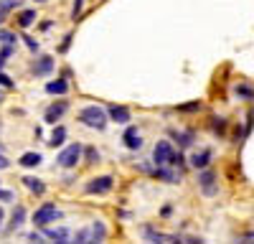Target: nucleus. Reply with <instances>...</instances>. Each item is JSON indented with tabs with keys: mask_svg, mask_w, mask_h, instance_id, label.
Returning a JSON list of instances; mask_svg holds the SVG:
<instances>
[{
	"mask_svg": "<svg viewBox=\"0 0 254 244\" xmlns=\"http://www.w3.org/2000/svg\"><path fill=\"white\" fill-rule=\"evenodd\" d=\"M110 117H112L115 122H120V125H125V122H130V110L112 105V107H110Z\"/></svg>",
	"mask_w": 254,
	"mask_h": 244,
	"instance_id": "9d476101",
	"label": "nucleus"
},
{
	"mask_svg": "<svg viewBox=\"0 0 254 244\" xmlns=\"http://www.w3.org/2000/svg\"><path fill=\"white\" fill-rule=\"evenodd\" d=\"M23 38H26V46H28L31 51H38V44H36V41H33L31 36H23Z\"/></svg>",
	"mask_w": 254,
	"mask_h": 244,
	"instance_id": "c85d7f7f",
	"label": "nucleus"
},
{
	"mask_svg": "<svg viewBox=\"0 0 254 244\" xmlns=\"http://www.w3.org/2000/svg\"><path fill=\"white\" fill-rule=\"evenodd\" d=\"M51 69H54V59H49V56H44V59H41L38 64L33 66V71H36L38 76H44V74H49Z\"/></svg>",
	"mask_w": 254,
	"mask_h": 244,
	"instance_id": "f8f14e48",
	"label": "nucleus"
},
{
	"mask_svg": "<svg viewBox=\"0 0 254 244\" xmlns=\"http://www.w3.org/2000/svg\"><path fill=\"white\" fill-rule=\"evenodd\" d=\"M23 183H26V188L33 191V193H44V191H46V186H44L38 178H31V176H28V178H23Z\"/></svg>",
	"mask_w": 254,
	"mask_h": 244,
	"instance_id": "f3484780",
	"label": "nucleus"
},
{
	"mask_svg": "<svg viewBox=\"0 0 254 244\" xmlns=\"http://www.w3.org/2000/svg\"><path fill=\"white\" fill-rule=\"evenodd\" d=\"M41 160H44V158H41V153H26L23 158H20V166H26V168H33V166H38Z\"/></svg>",
	"mask_w": 254,
	"mask_h": 244,
	"instance_id": "dca6fc26",
	"label": "nucleus"
},
{
	"mask_svg": "<svg viewBox=\"0 0 254 244\" xmlns=\"http://www.w3.org/2000/svg\"><path fill=\"white\" fill-rule=\"evenodd\" d=\"M112 176H99V178H92L87 183V193H107L112 188Z\"/></svg>",
	"mask_w": 254,
	"mask_h": 244,
	"instance_id": "423d86ee",
	"label": "nucleus"
},
{
	"mask_svg": "<svg viewBox=\"0 0 254 244\" xmlns=\"http://www.w3.org/2000/svg\"><path fill=\"white\" fill-rule=\"evenodd\" d=\"M125 145L130 148V150H137V148L142 145V137H140L137 127H127V132H125Z\"/></svg>",
	"mask_w": 254,
	"mask_h": 244,
	"instance_id": "1a4fd4ad",
	"label": "nucleus"
},
{
	"mask_svg": "<svg viewBox=\"0 0 254 244\" xmlns=\"http://www.w3.org/2000/svg\"><path fill=\"white\" fill-rule=\"evenodd\" d=\"M64 137H66V130H64V127H56L54 135H51V140H49V145H51V148H59L61 142H64Z\"/></svg>",
	"mask_w": 254,
	"mask_h": 244,
	"instance_id": "a211bd4d",
	"label": "nucleus"
},
{
	"mask_svg": "<svg viewBox=\"0 0 254 244\" xmlns=\"http://www.w3.org/2000/svg\"><path fill=\"white\" fill-rule=\"evenodd\" d=\"M104 234H107V229H104L99 221H94L89 229H81V232L76 234V242H81V244H87V242H102Z\"/></svg>",
	"mask_w": 254,
	"mask_h": 244,
	"instance_id": "7ed1b4c3",
	"label": "nucleus"
},
{
	"mask_svg": "<svg viewBox=\"0 0 254 244\" xmlns=\"http://www.w3.org/2000/svg\"><path fill=\"white\" fill-rule=\"evenodd\" d=\"M198 183H201V191H203L206 196H214V193H216V176L211 173V171H203V173L198 176Z\"/></svg>",
	"mask_w": 254,
	"mask_h": 244,
	"instance_id": "0eeeda50",
	"label": "nucleus"
},
{
	"mask_svg": "<svg viewBox=\"0 0 254 244\" xmlns=\"http://www.w3.org/2000/svg\"><path fill=\"white\" fill-rule=\"evenodd\" d=\"M196 110H201V102L196 99V102H188V105H181L178 107V112H196Z\"/></svg>",
	"mask_w": 254,
	"mask_h": 244,
	"instance_id": "4be33fe9",
	"label": "nucleus"
},
{
	"mask_svg": "<svg viewBox=\"0 0 254 244\" xmlns=\"http://www.w3.org/2000/svg\"><path fill=\"white\" fill-rule=\"evenodd\" d=\"M0 87H8V89L13 87V79H10V76H5L3 71H0Z\"/></svg>",
	"mask_w": 254,
	"mask_h": 244,
	"instance_id": "bb28decb",
	"label": "nucleus"
},
{
	"mask_svg": "<svg viewBox=\"0 0 254 244\" xmlns=\"http://www.w3.org/2000/svg\"><path fill=\"white\" fill-rule=\"evenodd\" d=\"M0 44H15V33H10V31H0Z\"/></svg>",
	"mask_w": 254,
	"mask_h": 244,
	"instance_id": "5701e85b",
	"label": "nucleus"
},
{
	"mask_svg": "<svg viewBox=\"0 0 254 244\" xmlns=\"http://www.w3.org/2000/svg\"><path fill=\"white\" fill-rule=\"evenodd\" d=\"M81 3H84V0H74V10H71V18H74V20H76L79 13H81Z\"/></svg>",
	"mask_w": 254,
	"mask_h": 244,
	"instance_id": "cd10ccee",
	"label": "nucleus"
},
{
	"mask_svg": "<svg viewBox=\"0 0 254 244\" xmlns=\"http://www.w3.org/2000/svg\"><path fill=\"white\" fill-rule=\"evenodd\" d=\"M224 127H226L224 117H214V130H216V132H224Z\"/></svg>",
	"mask_w": 254,
	"mask_h": 244,
	"instance_id": "a878e982",
	"label": "nucleus"
},
{
	"mask_svg": "<svg viewBox=\"0 0 254 244\" xmlns=\"http://www.w3.org/2000/svg\"><path fill=\"white\" fill-rule=\"evenodd\" d=\"M79 158H81V145H69V148H64V150L59 153V166L74 168L76 163H79Z\"/></svg>",
	"mask_w": 254,
	"mask_h": 244,
	"instance_id": "20e7f679",
	"label": "nucleus"
},
{
	"mask_svg": "<svg viewBox=\"0 0 254 244\" xmlns=\"http://www.w3.org/2000/svg\"><path fill=\"white\" fill-rule=\"evenodd\" d=\"M8 166H10V163H8V160H5L3 155H0V168H8Z\"/></svg>",
	"mask_w": 254,
	"mask_h": 244,
	"instance_id": "2f4dec72",
	"label": "nucleus"
},
{
	"mask_svg": "<svg viewBox=\"0 0 254 244\" xmlns=\"http://www.w3.org/2000/svg\"><path fill=\"white\" fill-rule=\"evenodd\" d=\"M0 201H13V193H10V191H3V188H0Z\"/></svg>",
	"mask_w": 254,
	"mask_h": 244,
	"instance_id": "c756f323",
	"label": "nucleus"
},
{
	"mask_svg": "<svg viewBox=\"0 0 254 244\" xmlns=\"http://www.w3.org/2000/svg\"><path fill=\"white\" fill-rule=\"evenodd\" d=\"M66 107H69L66 102H59V105H51V107L46 110V117H44V120L49 122V125H56V120H59L64 112H66Z\"/></svg>",
	"mask_w": 254,
	"mask_h": 244,
	"instance_id": "6e6552de",
	"label": "nucleus"
},
{
	"mask_svg": "<svg viewBox=\"0 0 254 244\" xmlns=\"http://www.w3.org/2000/svg\"><path fill=\"white\" fill-rule=\"evenodd\" d=\"M87 155H89V160L94 163V160H99V153H94V150H87Z\"/></svg>",
	"mask_w": 254,
	"mask_h": 244,
	"instance_id": "7c9ffc66",
	"label": "nucleus"
},
{
	"mask_svg": "<svg viewBox=\"0 0 254 244\" xmlns=\"http://www.w3.org/2000/svg\"><path fill=\"white\" fill-rule=\"evenodd\" d=\"M61 214H59V209L54 206V203H44L36 214H33V224L36 227H49L51 221H56Z\"/></svg>",
	"mask_w": 254,
	"mask_h": 244,
	"instance_id": "f03ea898",
	"label": "nucleus"
},
{
	"mask_svg": "<svg viewBox=\"0 0 254 244\" xmlns=\"http://www.w3.org/2000/svg\"><path fill=\"white\" fill-rule=\"evenodd\" d=\"M23 219H26V209H23V206H18V209L13 211V229H18L20 224H23Z\"/></svg>",
	"mask_w": 254,
	"mask_h": 244,
	"instance_id": "412c9836",
	"label": "nucleus"
},
{
	"mask_svg": "<svg viewBox=\"0 0 254 244\" xmlns=\"http://www.w3.org/2000/svg\"><path fill=\"white\" fill-rule=\"evenodd\" d=\"M3 20H5V10H0V23H3Z\"/></svg>",
	"mask_w": 254,
	"mask_h": 244,
	"instance_id": "473e14b6",
	"label": "nucleus"
},
{
	"mask_svg": "<svg viewBox=\"0 0 254 244\" xmlns=\"http://www.w3.org/2000/svg\"><path fill=\"white\" fill-rule=\"evenodd\" d=\"M249 239H254V234H252V237H249Z\"/></svg>",
	"mask_w": 254,
	"mask_h": 244,
	"instance_id": "f704fd0d",
	"label": "nucleus"
},
{
	"mask_svg": "<svg viewBox=\"0 0 254 244\" xmlns=\"http://www.w3.org/2000/svg\"><path fill=\"white\" fill-rule=\"evenodd\" d=\"M44 237L46 239H54V242H69V232L66 229H46Z\"/></svg>",
	"mask_w": 254,
	"mask_h": 244,
	"instance_id": "ddd939ff",
	"label": "nucleus"
},
{
	"mask_svg": "<svg viewBox=\"0 0 254 244\" xmlns=\"http://www.w3.org/2000/svg\"><path fill=\"white\" fill-rule=\"evenodd\" d=\"M237 94L247 97V99H254V89H249V87H237Z\"/></svg>",
	"mask_w": 254,
	"mask_h": 244,
	"instance_id": "393cba45",
	"label": "nucleus"
},
{
	"mask_svg": "<svg viewBox=\"0 0 254 244\" xmlns=\"http://www.w3.org/2000/svg\"><path fill=\"white\" fill-rule=\"evenodd\" d=\"M79 120H81V125L94 127V130H104V127H107V112H104L102 107H97V105L84 107L79 112Z\"/></svg>",
	"mask_w": 254,
	"mask_h": 244,
	"instance_id": "f257e3e1",
	"label": "nucleus"
},
{
	"mask_svg": "<svg viewBox=\"0 0 254 244\" xmlns=\"http://www.w3.org/2000/svg\"><path fill=\"white\" fill-rule=\"evenodd\" d=\"M69 89V84H66V81H49V84H46V92L49 94H64V92H66Z\"/></svg>",
	"mask_w": 254,
	"mask_h": 244,
	"instance_id": "2eb2a0df",
	"label": "nucleus"
},
{
	"mask_svg": "<svg viewBox=\"0 0 254 244\" xmlns=\"http://www.w3.org/2000/svg\"><path fill=\"white\" fill-rule=\"evenodd\" d=\"M173 137L178 140L181 148H188L190 142H193V132H173Z\"/></svg>",
	"mask_w": 254,
	"mask_h": 244,
	"instance_id": "aec40b11",
	"label": "nucleus"
},
{
	"mask_svg": "<svg viewBox=\"0 0 254 244\" xmlns=\"http://www.w3.org/2000/svg\"><path fill=\"white\" fill-rule=\"evenodd\" d=\"M0 221H3V209H0Z\"/></svg>",
	"mask_w": 254,
	"mask_h": 244,
	"instance_id": "72a5a7b5",
	"label": "nucleus"
},
{
	"mask_svg": "<svg viewBox=\"0 0 254 244\" xmlns=\"http://www.w3.org/2000/svg\"><path fill=\"white\" fill-rule=\"evenodd\" d=\"M211 163V150H201V153H196L193 158H190V166L193 168H206Z\"/></svg>",
	"mask_w": 254,
	"mask_h": 244,
	"instance_id": "9b49d317",
	"label": "nucleus"
},
{
	"mask_svg": "<svg viewBox=\"0 0 254 244\" xmlns=\"http://www.w3.org/2000/svg\"><path fill=\"white\" fill-rule=\"evenodd\" d=\"M171 155H173V148H171V142L168 140H160L155 150H153V160H155V166H168L171 163Z\"/></svg>",
	"mask_w": 254,
	"mask_h": 244,
	"instance_id": "39448f33",
	"label": "nucleus"
},
{
	"mask_svg": "<svg viewBox=\"0 0 254 244\" xmlns=\"http://www.w3.org/2000/svg\"><path fill=\"white\" fill-rule=\"evenodd\" d=\"M20 0H0V10H10V8H18Z\"/></svg>",
	"mask_w": 254,
	"mask_h": 244,
	"instance_id": "b1692460",
	"label": "nucleus"
},
{
	"mask_svg": "<svg viewBox=\"0 0 254 244\" xmlns=\"http://www.w3.org/2000/svg\"><path fill=\"white\" fill-rule=\"evenodd\" d=\"M145 237H147V239H153V242H178V237L160 234V232H153V229H145Z\"/></svg>",
	"mask_w": 254,
	"mask_h": 244,
	"instance_id": "4468645a",
	"label": "nucleus"
},
{
	"mask_svg": "<svg viewBox=\"0 0 254 244\" xmlns=\"http://www.w3.org/2000/svg\"><path fill=\"white\" fill-rule=\"evenodd\" d=\"M33 20H36V13L33 10H23V13H20V18H18V26L20 28H28Z\"/></svg>",
	"mask_w": 254,
	"mask_h": 244,
	"instance_id": "6ab92c4d",
	"label": "nucleus"
}]
</instances>
